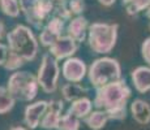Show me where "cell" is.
<instances>
[{
	"label": "cell",
	"instance_id": "obj_10",
	"mask_svg": "<svg viewBox=\"0 0 150 130\" xmlns=\"http://www.w3.org/2000/svg\"><path fill=\"white\" fill-rule=\"evenodd\" d=\"M77 50H79V43L71 37L63 35L48 48V53L55 57L57 61H60V60H67L69 57H73Z\"/></svg>",
	"mask_w": 150,
	"mask_h": 130
},
{
	"label": "cell",
	"instance_id": "obj_18",
	"mask_svg": "<svg viewBox=\"0 0 150 130\" xmlns=\"http://www.w3.org/2000/svg\"><path fill=\"white\" fill-rule=\"evenodd\" d=\"M122 5L129 16H137L138 13L150 8V0H122Z\"/></svg>",
	"mask_w": 150,
	"mask_h": 130
},
{
	"label": "cell",
	"instance_id": "obj_16",
	"mask_svg": "<svg viewBox=\"0 0 150 130\" xmlns=\"http://www.w3.org/2000/svg\"><path fill=\"white\" fill-rule=\"evenodd\" d=\"M86 92L88 89L85 87L81 83H73V82H68L65 85L62 86V96L65 102H74V100H79L81 98L86 96Z\"/></svg>",
	"mask_w": 150,
	"mask_h": 130
},
{
	"label": "cell",
	"instance_id": "obj_9",
	"mask_svg": "<svg viewBox=\"0 0 150 130\" xmlns=\"http://www.w3.org/2000/svg\"><path fill=\"white\" fill-rule=\"evenodd\" d=\"M48 108V100H37L30 103L24 109V124L28 129L34 130L41 126V121Z\"/></svg>",
	"mask_w": 150,
	"mask_h": 130
},
{
	"label": "cell",
	"instance_id": "obj_6",
	"mask_svg": "<svg viewBox=\"0 0 150 130\" xmlns=\"http://www.w3.org/2000/svg\"><path fill=\"white\" fill-rule=\"evenodd\" d=\"M21 12L30 26L42 30L46 22L54 14L55 3L52 0H18Z\"/></svg>",
	"mask_w": 150,
	"mask_h": 130
},
{
	"label": "cell",
	"instance_id": "obj_19",
	"mask_svg": "<svg viewBox=\"0 0 150 130\" xmlns=\"http://www.w3.org/2000/svg\"><path fill=\"white\" fill-rule=\"evenodd\" d=\"M14 104H16V99L13 98V95L8 91L7 87L0 86V115L11 112L14 108Z\"/></svg>",
	"mask_w": 150,
	"mask_h": 130
},
{
	"label": "cell",
	"instance_id": "obj_26",
	"mask_svg": "<svg viewBox=\"0 0 150 130\" xmlns=\"http://www.w3.org/2000/svg\"><path fill=\"white\" fill-rule=\"evenodd\" d=\"M8 55H9V48H8V44L0 42V66H4V64L7 63Z\"/></svg>",
	"mask_w": 150,
	"mask_h": 130
},
{
	"label": "cell",
	"instance_id": "obj_25",
	"mask_svg": "<svg viewBox=\"0 0 150 130\" xmlns=\"http://www.w3.org/2000/svg\"><path fill=\"white\" fill-rule=\"evenodd\" d=\"M141 56L145 60V63L150 66V37L146 38L141 44Z\"/></svg>",
	"mask_w": 150,
	"mask_h": 130
},
{
	"label": "cell",
	"instance_id": "obj_24",
	"mask_svg": "<svg viewBox=\"0 0 150 130\" xmlns=\"http://www.w3.org/2000/svg\"><path fill=\"white\" fill-rule=\"evenodd\" d=\"M60 37H57V35H55L54 33H51L50 30H47L46 27H43L42 30H41V33H39V43L43 46V47H47V48H50L51 46L54 44L55 42H56L57 39H59Z\"/></svg>",
	"mask_w": 150,
	"mask_h": 130
},
{
	"label": "cell",
	"instance_id": "obj_5",
	"mask_svg": "<svg viewBox=\"0 0 150 130\" xmlns=\"http://www.w3.org/2000/svg\"><path fill=\"white\" fill-rule=\"evenodd\" d=\"M5 87L16 100L29 103L35 99L39 90L37 76L26 70H17L11 74Z\"/></svg>",
	"mask_w": 150,
	"mask_h": 130
},
{
	"label": "cell",
	"instance_id": "obj_31",
	"mask_svg": "<svg viewBox=\"0 0 150 130\" xmlns=\"http://www.w3.org/2000/svg\"><path fill=\"white\" fill-rule=\"evenodd\" d=\"M148 27H149V31H150V22H149V25H148Z\"/></svg>",
	"mask_w": 150,
	"mask_h": 130
},
{
	"label": "cell",
	"instance_id": "obj_14",
	"mask_svg": "<svg viewBox=\"0 0 150 130\" xmlns=\"http://www.w3.org/2000/svg\"><path fill=\"white\" fill-rule=\"evenodd\" d=\"M131 115L140 125H148L150 122V104L144 99H134L131 103Z\"/></svg>",
	"mask_w": 150,
	"mask_h": 130
},
{
	"label": "cell",
	"instance_id": "obj_11",
	"mask_svg": "<svg viewBox=\"0 0 150 130\" xmlns=\"http://www.w3.org/2000/svg\"><path fill=\"white\" fill-rule=\"evenodd\" d=\"M64 102L63 100H48V108L41 121V128L45 130H57L60 118L63 116Z\"/></svg>",
	"mask_w": 150,
	"mask_h": 130
},
{
	"label": "cell",
	"instance_id": "obj_13",
	"mask_svg": "<svg viewBox=\"0 0 150 130\" xmlns=\"http://www.w3.org/2000/svg\"><path fill=\"white\" fill-rule=\"evenodd\" d=\"M131 79L134 89L140 94H146L150 91V66L141 65L131 72Z\"/></svg>",
	"mask_w": 150,
	"mask_h": 130
},
{
	"label": "cell",
	"instance_id": "obj_15",
	"mask_svg": "<svg viewBox=\"0 0 150 130\" xmlns=\"http://www.w3.org/2000/svg\"><path fill=\"white\" fill-rule=\"evenodd\" d=\"M93 107H94L93 102H91L88 96H83L81 99L72 102L71 105L68 107L67 112H69V113H72L73 116H76L77 118L83 121V118H86L93 112Z\"/></svg>",
	"mask_w": 150,
	"mask_h": 130
},
{
	"label": "cell",
	"instance_id": "obj_12",
	"mask_svg": "<svg viewBox=\"0 0 150 130\" xmlns=\"http://www.w3.org/2000/svg\"><path fill=\"white\" fill-rule=\"evenodd\" d=\"M90 27L88 18L83 16L73 17L67 25V30H65V35L71 37L77 43H82L85 39H88V31Z\"/></svg>",
	"mask_w": 150,
	"mask_h": 130
},
{
	"label": "cell",
	"instance_id": "obj_3",
	"mask_svg": "<svg viewBox=\"0 0 150 130\" xmlns=\"http://www.w3.org/2000/svg\"><path fill=\"white\" fill-rule=\"evenodd\" d=\"M117 24H107V22H93L90 24L88 31V44L93 52L99 55L110 53L116 46Z\"/></svg>",
	"mask_w": 150,
	"mask_h": 130
},
{
	"label": "cell",
	"instance_id": "obj_22",
	"mask_svg": "<svg viewBox=\"0 0 150 130\" xmlns=\"http://www.w3.org/2000/svg\"><path fill=\"white\" fill-rule=\"evenodd\" d=\"M64 5L69 14L72 16V18L77 16H82V12L85 9V1L83 0H67Z\"/></svg>",
	"mask_w": 150,
	"mask_h": 130
},
{
	"label": "cell",
	"instance_id": "obj_27",
	"mask_svg": "<svg viewBox=\"0 0 150 130\" xmlns=\"http://www.w3.org/2000/svg\"><path fill=\"white\" fill-rule=\"evenodd\" d=\"M115 1L116 0H98V3L100 5H103V7H111V5L115 4Z\"/></svg>",
	"mask_w": 150,
	"mask_h": 130
},
{
	"label": "cell",
	"instance_id": "obj_29",
	"mask_svg": "<svg viewBox=\"0 0 150 130\" xmlns=\"http://www.w3.org/2000/svg\"><path fill=\"white\" fill-rule=\"evenodd\" d=\"M9 130H30V129L24 128V126H13V128H11Z\"/></svg>",
	"mask_w": 150,
	"mask_h": 130
},
{
	"label": "cell",
	"instance_id": "obj_4",
	"mask_svg": "<svg viewBox=\"0 0 150 130\" xmlns=\"http://www.w3.org/2000/svg\"><path fill=\"white\" fill-rule=\"evenodd\" d=\"M122 66L114 57L103 56L96 59L88 69V79L94 89L122 79Z\"/></svg>",
	"mask_w": 150,
	"mask_h": 130
},
{
	"label": "cell",
	"instance_id": "obj_23",
	"mask_svg": "<svg viewBox=\"0 0 150 130\" xmlns=\"http://www.w3.org/2000/svg\"><path fill=\"white\" fill-rule=\"evenodd\" d=\"M25 64V61L21 59V57H18L17 55H14L12 53V52L9 51V55H8V59H7V63L4 64V66L3 68L4 69H7V70H9V72H17V70H20V68H21L22 65Z\"/></svg>",
	"mask_w": 150,
	"mask_h": 130
},
{
	"label": "cell",
	"instance_id": "obj_30",
	"mask_svg": "<svg viewBox=\"0 0 150 130\" xmlns=\"http://www.w3.org/2000/svg\"><path fill=\"white\" fill-rule=\"evenodd\" d=\"M145 16H146V18H149V20H150V8L145 12Z\"/></svg>",
	"mask_w": 150,
	"mask_h": 130
},
{
	"label": "cell",
	"instance_id": "obj_2",
	"mask_svg": "<svg viewBox=\"0 0 150 130\" xmlns=\"http://www.w3.org/2000/svg\"><path fill=\"white\" fill-rule=\"evenodd\" d=\"M7 44L12 53L21 57L25 63L35 60L39 42L29 26L18 24L7 34Z\"/></svg>",
	"mask_w": 150,
	"mask_h": 130
},
{
	"label": "cell",
	"instance_id": "obj_20",
	"mask_svg": "<svg viewBox=\"0 0 150 130\" xmlns=\"http://www.w3.org/2000/svg\"><path fill=\"white\" fill-rule=\"evenodd\" d=\"M0 9L5 16L11 17V18H16L21 13L18 0H0Z\"/></svg>",
	"mask_w": 150,
	"mask_h": 130
},
{
	"label": "cell",
	"instance_id": "obj_8",
	"mask_svg": "<svg viewBox=\"0 0 150 130\" xmlns=\"http://www.w3.org/2000/svg\"><path fill=\"white\" fill-rule=\"evenodd\" d=\"M88 69L89 68L86 66L83 60L73 56L64 60L62 65V74L67 82L80 83L88 76Z\"/></svg>",
	"mask_w": 150,
	"mask_h": 130
},
{
	"label": "cell",
	"instance_id": "obj_1",
	"mask_svg": "<svg viewBox=\"0 0 150 130\" xmlns=\"http://www.w3.org/2000/svg\"><path fill=\"white\" fill-rule=\"evenodd\" d=\"M132 96V90L122 78L102 87L96 89L93 104L97 109L105 111L110 120L123 121L127 118V104Z\"/></svg>",
	"mask_w": 150,
	"mask_h": 130
},
{
	"label": "cell",
	"instance_id": "obj_21",
	"mask_svg": "<svg viewBox=\"0 0 150 130\" xmlns=\"http://www.w3.org/2000/svg\"><path fill=\"white\" fill-rule=\"evenodd\" d=\"M80 121H81L80 118H77L72 113H69V112H65L62 116V118H60L57 130H79Z\"/></svg>",
	"mask_w": 150,
	"mask_h": 130
},
{
	"label": "cell",
	"instance_id": "obj_7",
	"mask_svg": "<svg viewBox=\"0 0 150 130\" xmlns=\"http://www.w3.org/2000/svg\"><path fill=\"white\" fill-rule=\"evenodd\" d=\"M60 77V66L59 61L50 53H43L41 65L38 68L37 79L41 90L46 94H54L57 90V83Z\"/></svg>",
	"mask_w": 150,
	"mask_h": 130
},
{
	"label": "cell",
	"instance_id": "obj_17",
	"mask_svg": "<svg viewBox=\"0 0 150 130\" xmlns=\"http://www.w3.org/2000/svg\"><path fill=\"white\" fill-rule=\"evenodd\" d=\"M108 121H110L108 115L106 113L105 111H100V109H96V111L91 112V113L86 118H83L85 125L88 126L89 129H91V130L103 129Z\"/></svg>",
	"mask_w": 150,
	"mask_h": 130
},
{
	"label": "cell",
	"instance_id": "obj_28",
	"mask_svg": "<svg viewBox=\"0 0 150 130\" xmlns=\"http://www.w3.org/2000/svg\"><path fill=\"white\" fill-rule=\"evenodd\" d=\"M4 33H5V25H4V22L0 20V40L4 37Z\"/></svg>",
	"mask_w": 150,
	"mask_h": 130
}]
</instances>
